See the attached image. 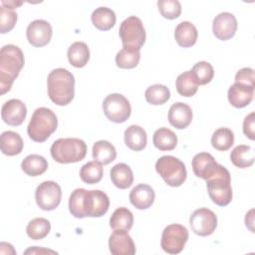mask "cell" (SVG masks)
Masks as SVG:
<instances>
[{
  "mask_svg": "<svg viewBox=\"0 0 255 255\" xmlns=\"http://www.w3.org/2000/svg\"><path fill=\"white\" fill-rule=\"evenodd\" d=\"M155 198V193L148 184H138L133 187L129 193L130 203L137 209L143 210L149 208Z\"/></svg>",
  "mask_w": 255,
  "mask_h": 255,
  "instance_id": "19",
  "label": "cell"
},
{
  "mask_svg": "<svg viewBox=\"0 0 255 255\" xmlns=\"http://www.w3.org/2000/svg\"><path fill=\"white\" fill-rule=\"evenodd\" d=\"M188 240V230L180 224H170L166 226L161 234L160 246L168 254L180 253Z\"/></svg>",
  "mask_w": 255,
  "mask_h": 255,
  "instance_id": "10",
  "label": "cell"
},
{
  "mask_svg": "<svg viewBox=\"0 0 255 255\" xmlns=\"http://www.w3.org/2000/svg\"><path fill=\"white\" fill-rule=\"evenodd\" d=\"M22 3H23V2H15V1H8V2H6V1H1L2 6L7 5V8H10V9H13V10H14L16 7L22 5Z\"/></svg>",
  "mask_w": 255,
  "mask_h": 255,
  "instance_id": "44",
  "label": "cell"
},
{
  "mask_svg": "<svg viewBox=\"0 0 255 255\" xmlns=\"http://www.w3.org/2000/svg\"><path fill=\"white\" fill-rule=\"evenodd\" d=\"M103 111L108 120L116 124L125 123L131 113L128 100L118 93L110 94L103 102Z\"/></svg>",
  "mask_w": 255,
  "mask_h": 255,
  "instance_id": "9",
  "label": "cell"
},
{
  "mask_svg": "<svg viewBox=\"0 0 255 255\" xmlns=\"http://www.w3.org/2000/svg\"><path fill=\"white\" fill-rule=\"evenodd\" d=\"M53 30L51 24L42 19L32 21L26 30L28 42L34 47H44L51 41Z\"/></svg>",
  "mask_w": 255,
  "mask_h": 255,
  "instance_id": "13",
  "label": "cell"
},
{
  "mask_svg": "<svg viewBox=\"0 0 255 255\" xmlns=\"http://www.w3.org/2000/svg\"><path fill=\"white\" fill-rule=\"evenodd\" d=\"M140 60V52L123 48L116 55V64L121 69L135 68Z\"/></svg>",
  "mask_w": 255,
  "mask_h": 255,
  "instance_id": "37",
  "label": "cell"
},
{
  "mask_svg": "<svg viewBox=\"0 0 255 255\" xmlns=\"http://www.w3.org/2000/svg\"><path fill=\"white\" fill-rule=\"evenodd\" d=\"M53 159L59 163H74L83 160L87 154V144L77 137L59 138L50 148Z\"/></svg>",
  "mask_w": 255,
  "mask_h": 255,
  "instance_id": "5",
  "label": "cell"
},
{
  "mask_svg": "<svg viewBox=\"0 0 255 255\" xmlns=\"http://www.w3.org/2000/svg\"><path fill=\"white\" fill-rule=\"evenodd\" d=\"M234 143V133L228 128H217L211 137L212 146L220 151L229 149Z\"/></svg>",
  "mask_w": 255,
  "mask_h": 255,
  "instance_id": "33",
  "label": "cell"
},
{
  "mask_svg": "<svg viewBox=\"0 0 255 255\" xmlns=\"http://www.w3.org/2000/svg\"><path fill=\"white\" fill-rule=\"evenodd\" d=\"M193 173L200 178L207 180L219 169L220 164L208 152H199L195 154L191 161Z\"/></svg>",
  "mask_w": 255,
  "mask_h": 255,
  "instance_id": "16",
  "label": "cell"
},
{
  "mask_svg": "<svg viewBox=\"0 0 255 255\" xmlns=\"http://www.w3.org/2000/svg\"><path fill=\"white\" fill-rule=\"evenodd\" d=\"M157 7L162 17L173 20L181 13V4L177 0H158Z\"/></svg>",
  "mask_w": 255,
  "mask_h": 255,
  "instance_id": "39",
  "label": "cell"
},
{
  "mask_svg": "<svg viewBox=\"0 0 255 255\" xmlns=\"http://www.w3.org/2000/svg\"><path fill=\"white\" fill-rule=\"evenodd\" d=\"M51 230V224L49 220L42 217H37L32 219L26 228V233L28 237L33 240H40L45 238Z\"/></svg>",
  "mask_w": 255,
  "mask_h": 255,
  "instance_id": "36",
  "label": "cell"
},
{
  "mask_svg": "<svg viewBox=\"0 0 255 255\" xmlns=\"http://www.w3.org/2000/svg\"><path fill=\"white\" fill-rule=\"evenodd\" d=\"M17 22V13L5 6L0 7V32L5 34L11 31Z\"/></svg>",
  "mask_w": 255,
  "mask_h": 255,
  "instance_id": "40",
  "label": "cell"
},
{
  "mask_svg": "<svg viewBox=\"0 0 255 255\" xmlns=\"http://www.w3.org/2000/svg\"><path fill=\"white\" fill-rule=\"evenodd\" d=\"M198 32L196 27L188 21L180 22L174 31V38L176 43L183 48H188L196 43Z\"/></svg>",
  "mask_w": 255,
  "mask_h": 255,
  "instance_id": "21",
  "label": "cell"
},
{
  "mask_svg": "<svg viewBox=\"0 0 255 255\" xmlns=\"http://www.w3.org/2000/svg\"><path fill=\"white\" fill-rule=\"evenodd\" d=\"M58 119L55 113L45 107L34 111L27 127L29 137L36 142H44L57 129Z\"/></svg>",
  "mask_w": 255,
  "mask_h": 255,
  "instance_id": "4",
  "label": "cell"
},
{
  "mask_svg": "<svg viewBox=\"0 0 255 255\" xmlns=\"http://www.w3.org/2000/svg\"><path fill=\"white\" fill-rule=\"evenodd\" d=\"M35 199L37 205L46 211L56 209L62 199V190L60 185L52 180L43 181L35 191Z\"/></svg>",
  "mask_w": 255,
  "mask_h": 255,
  "instance_id": "11",
  "label": "cell"
},
{
  "mask_svg": "<svg viewBox=\"0 0 255 255\" xmlns=\"http://www.w3.org/2000/svg\"><path fill=\"white\" fill-rule=\"evenodd\" d=\"M110 252L114 255H133L135 246L126 230H114L109 238Z\"/></svg>",
  "mask_w": 255,
  "mask_h": 255,
  "instance_id": "17",
  "label": "cell"
},
{
  "mask_svg": "<svg viewBox=\"0 0 255 255\" xmlns=\"http://www.w3.org/2000/svg\"><path fill=\"white\" fill-rule=\"evenodd\" d=\"M235 83L254 88L255 87L254 70L247 67L240 69L235 75Z\"/></svg>",
  "mask_w": 255,
  "mask_h": 255,
  "instance_id": "41",
  "label": "cell"
},
{
  "mask_svg": "<svg viewBox=\"0 0 255 255\" xmlns=\"http://www.w3.org/2000/svg\"><path fill=\"white\" fill-rule=\"evenodd\" d=\"M210 199L219 206H226L232 200L231 176L226 167L220 164L217 172L206 180Z\"/></svg>",
  "mask_w": 255,
  "mask_h": 255,
  "instance_id": "6",
  "label": "cell"
},
{
  "mask_svg": "<svg viewBox=\"0 0 255 255\" xmlns=\"http://www.w3.org/2000/svg\"><path fill=\"white\" fill-rule=\"evenodd\" d=\"M175 87L177 93L182 97H192L195 95L198 89V85L191 73V71H186L180 74L175 81Z\"/></svg>",
  "mask_w": 255,
  "mask_h": 255,
  "instance_id": "32",
  "label": "cell"
},
{
  "mask_svg": "<svg viewBox=\"0 0 255 255\" xmlns=\"http://www.w3.org/2000/svg\"><path fill=\"white\" fill-rule=\"evenodd\" d=\"M1 151L8 156H14L19 154L23 149V139L19 133L6 130L1 133Z\"/></svg>",
  "mask_w": 255,
  "mask_h": 255,
  "instance_id": "24",
  "label": "cell"
},
{
  "mask_svg": "<svg viewBox=\"0 0 255 255\" xmlns=\"http://www.w3.org/2000/svg\"><path fill=\"white\" fill-rule=\"evenodd\" d=\"M110 207L109 196L102 190L75 189L69 198V210L76 218L101 217Z\"/></svg>",
  "mask_w": 255,
  "mask_h": 255,
  "instance_id": "1",
  "label": "cell"
},
{
  "mask_svg": "<svg viewBox=\"0 0 255 255\" xmlns=\"http://www.w3.org/2000/svg\"><path fill=\"white\" fill-rule=\"evenodd\" d=\"M227 96L231 106L241 109L248 106L253 100L254 88L234 83L230 86Z\"/></svg>",
  "mask_w": 255,
  "mask_h": 255,
  "instance_id": "20",
  "label": "cell"
},
{
  "mask_svg": "<svg viewBox=\"0 0 255 255\" xmlns=\"http://www.w3.org/2000/svg\"><path fill=\"white\" fill-rule=\"evenodd\" d=\"M191 73L197 85H206L213 79L214 70L210 63L201 61L196 63L191 70Z\"/></svg>",
  "mask_w": 255,
  "mask_h": 255,
  "instance_id": "38",
  "label": "cell"
},
{
  "mask_svg": "<svg viewBox=\"0 0 255 255\" xmlns=\"http://www.w3.org/2000/svg\"><path fill=\"white\" fill-rule=\"evenodd\" d=\"M91 19L97 29L108 31L115 26L117 17L112 9L108 7H99L93 11Z\"/></svg>",
  "mask_w": 255,
  "mask_h": 255,
  "instance_id": "26",
  "label": "cell"
},
{
  "mask_svg": "<svg viewBox=\"0 0 255 255\" xmlns=\"http://www.w3.org/2000/svg\"><path fill=\"white\" fill-rule=\"evenodd\" d=\"M28 253H56V252L52 250H47V249H41V248L39 249V247L35 246L34 248H30L25 251V254H28Z\"/></svg>",
  "mask_w": 255,
  "mask_h": 255,
  "instance_id": "43",
  "label": "cell"
},
{
  "mask_svg": "<svg viewBox=\"0 0 255 255\" xmlns=\"http://www.w3.org/2000/svg\"><path fill=\"white\" fill-rule=\"evenodd\" d=\"M155 170L172 187L180 186L186 179L187 172L184 163L175 156L163 155L155 162Z\"/></svg>",
  "mask_w": 255,
  "mask_h": 255,
  "instance_id": "7",
  "label": "cell"
},
{
  "mask_svg": "<svg viewBox=\"0 0 255 255\" xmlns=\"http://www.w3.org/2000/svg\"><path fill=\"white\" fill-rule=\"evenodd\" d=\"M144 98L150 105L158 106L165 104L170 98V92L164 85L155 84L148 87L144 92Z\"/></svg>",
  "mask_w": 255,
  "mask_h": 255,
  "instance_id": "34",
  "label": "cell"
},
{
  "mask_svg": "<svg viewBox=\"0 0 255 255\" xmlns=\"http://www.w3.org/2000/svg\"><path fill=\"white\" fill-rule=\"evenodd\" d=\"M254 123H255V113H250L243 121V132L249 139L255 138L254 133Z\"/></svg>",
  "mask_w": 255,
  "mask_h": 255,
  "instance_id": "42",
  "label": "cell"
},
{
  "mask_svg": "<svg viewBox=\"0 0 255 255\" xmlns=\"http://www.w3.org/2000/svg\"><path fill=\"white\" fill-rule=\"evenodd\" d=\"M231 162L239 168H246L254 162V152L252 147L246 144H240L233 148L230 154Z\"/></svg>",
  "mask_w": 255,
  "mask_h": 255,
  "instance_id": "31",
  "label": "cell"
},
{
  "mask_svg": "<svg viewBox=\"0 0 255 255\" xmlns=\"http://www.w3.org/2000/svg\"><path fill=\"white\" fill-rule=\"evenodd\" d=\"M67 56L70 64L73 67L83 68L90 60V50L86 43L78 41L69 47Z\"/></svg>",
  "mask_w": 255,
  "mask_h": 255,
  "instance_id": "25",
  "label": "cell"
},
{
  "mask_svg": "<svg viewBox=\"0 0 255 255\" xmlns=\"http://www.w3.org/2000/svg\"><path fill=\"white\" fill-rule=\"evenodd\" d=\"M237 30V20L235 16L229 12L219 13L213 19L212 31L214 36L221 40L226 41L231 39Z\"/></svg>",
  "mask_w": 255,
  "mask_h": 255,
  "instance_id": "14",
  "label": "cell"
},
{
  "mask_svg": "<svg viewBox=\"0 0 255 255\" xmlns=\"http://www.w3.org/2000/svg\"><path fill=\"white\" fill-rule=\"evenodd\" d=\"M22 50L12 44L5 45L0 50V91L1 95L9 92L24 67Z\"/></svg>",
  "mask_w": 255,
  "mask_h": 255,
  "instance_id": "2",
  "label": "cell"
},
{
  "mask_svg": "<svg viewBox=\"0 0 255 255\" xmlns=\"http://www.w3.org/2000/svg\"><path fill=\"white\" fill-rule=\"evenodd\" d=\"M125 143L126 145L134 151L142 150L146 146L147 135L145 130L136 125L129 126L125 130Z\"/></svg>",
  "mask_w": 255,
  "mask_h": 255,
  "instance_id": "22",
  "label": "cell"
},
{
  "mask_svg": "<svg viewBox=\"0 0 255 255\" xmlns=\"http://www.w3.org/2000/svg\"><path fill=\"white\" fill-rule=\"evenodd\" d=\"M26 116L27 108L25 104L18 99L7 101L1 108L2 120L9 126H20L25 121Z\"/></svg>",
  "mask_w": 255,
  "mask_h": 255,
  "instance_id": "15",
  "label": "cell"
},
{
  "mask_svg": "<svg viewBox=\"0 0 255 255\" xmlns=\"http://www.w3.org/2000/svg\"><path fill=\"white\" fill-rule=\"evenodd\" d=\"M21 168L29 176H39L47 170L48 161L40 154H30L21 162Z\"/></svg>",
  "mask_w": 255,
  "mask_h": 255,
  "instance_id": "27",
  "label": "cell"
},
{
  "mask_svg": "<svg viewBox=\"0 0 255 255\" xmlns=\"http://www.w3.org/2000/svg\"><path fill=\"white\" fill-rule=\"evenodd\" d=\"M112 182L120 189H127L133 182V174L131 168L126 163H118L114 165L110 171Z\"/></svg>",
  "mask_w": 255,
  "mask_h": 255,
  "instance_id": "23",
  "label": "cell"
},
{
  "mask_svg": "<svg viewBox=\"0 0 255 255\" xmlns=\"http://www.w3.org/2000/svg\"><path fill=\"white\" fill-rule=\"evenodd\" d=\"M191 230L199 236L211 235L217 227L216 214L208 208H198L189 218Z\"/></svg>",
  "mask_w": 255,
  "mask_h": 255,
  "instance_id": "12",
  "label": "cell"
},
{
  "mask_svg": "<svg viewBox=\"0 0 255 255\" xmlns=\"http://www.w3.org/2000/svg\"><path fill=\"white\" fill-rule=\"evenodd\" d=\"M93 158L101 164H109L117 157L115 146L108 140L96 141L93 145Z\"/></svg>",
  "mask_w": 255,
  "mask_h": 255,
  "instance_id": "28",
  "label": "cell"
},
{
  "mask_svg": "<svg viewBox=\"0 0 255 255\" xmlns=\"http://www.w3.org/2000/svg\"><path fill=\"white\" fill-rule=\"evenodd\" d=\"M152 142L159 150H172L177 144V136L171 129L167 128H159L153 133Z\"/></svg>",
  "mask_w": 255,
  "mask_h": 255,
  "instance_id": "29",
  "label": "cell"
},
{
  "mask_svg": "<svg viewBox=\"0 0 255 255\" xmlns=\"http://www.w3.org/2000/svg\"><path fill=\"white\" fill-rule=\"evenodd\" d=\"M48 96L58 106H67L75 96V78L64 68L52 70L47 78Z\"/></svg>",
  "mask_w": 255,
  "mask_h": 255,
  "instance_id": "3",
  "label": "cell"
},
{
  "mask_svg": "<svg viewBox=\"0 0 255 255\" xmlns=\"http://www.w3.org/2000/svg\"><path fill=\"white\" fill-rule=\"evenodd\" d=\"M192 121V110L184 103H174L168 111V122L177 129L187 128Z\"/></svg>",
  "mask_w": 255,
  "mask_h": 255,
  "instance_id": "18",
  "label": "cell"
},
{
  "mask_svg": "<svg viewBox=\"0 0 255 255\" xmlns=\"http://www.w3.org/2000/svg\"><path fill=\"white\" fill-rule=\"evenodd\" d=\"M133 225V215L131 211L126 207L117 208L111 218L110 226L113 230H126L128 231Z\"/></svg>",
  "mask_w": 255,
  "mask_h": 255,
  "instance_id": "30",
  "label": "cell"
},
{
  "mask_svg": "<svg viewBox=\"0 0 255 255\" xmlns=\"http://www.w3.org/2000/svg\"><path fill=\"white\" fill-rule=\"evenodd\" d=\"M119 34L123 47L126 49L139 51L145 42L146 36L143 24L135 16H129L121 23Z\"/></svg>",
  "mask_w": 255,
  "mask_h": 255,
  "instance_id": "8",
  "label": "cell"
},
{
  "mask_svg": "<svg viewBox=\"0 0 255 255\" xmlns=\"http://www.w3.org/2000/svg\"><path fill=\"white\" fill-rule=\"evenodd\" d=\"M103 166L100 162L89 161L81 167L80 177L87 184H95L101 181L103 177Z\"/></svg>",
  "mask_w": 255,
  "mask_h": 255,
  "instance_id": "35",
  "label": "cell"
}]
</instances>
